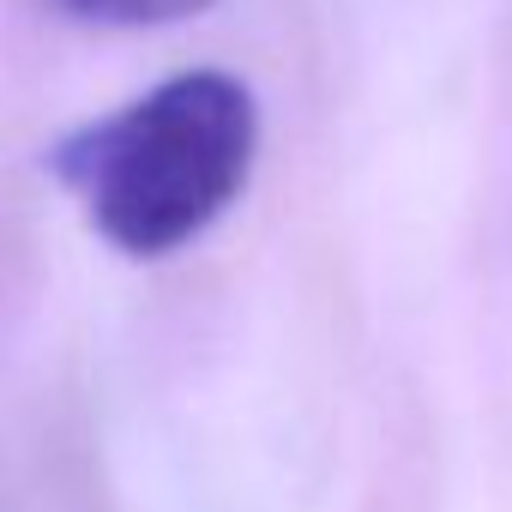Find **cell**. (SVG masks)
<instances>
[{
	"instance_id": "6da1fadb",
	"label": "cell",
	"mask_w": 512,
	"mask_h": 512,
	"mask_svg": "<svg viewBox=\"0 0 512 512\" xmlns=\"http://www.w3.org/2000/svg\"><path fill=\"white\" fill-rule=\"evenodd\" d=\"M253 157V85L229 67H187L55 139L49 175L115 253L169 260L241 199Z\"/></svg>"
},
{
	"instance_id": "7a4b0ae2",
	"label": "cell",
	"mask_w": 512,
	"mask_h": 512,
	"mask_svg": "<svg viewBox=\"0 0 512 512\" xmlns=\"http://www.w3.org/2000/svg\"><path fill=\"white\" fill-rule=\"evenodd\" d=\"M61 7L85 25H103V31H145V25H175V19H193L205 13L211 0H61Z\"/></svg>"
}]
</instances>
